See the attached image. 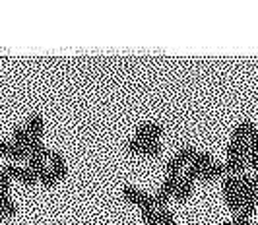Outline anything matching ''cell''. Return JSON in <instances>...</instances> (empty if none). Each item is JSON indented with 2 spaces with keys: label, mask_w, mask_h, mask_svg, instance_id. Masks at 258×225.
I'll return each instance as SVG.
<instances>
[{
  "label": "cell",
  "mask_w": 258,
  "mask_h": 225,
  "mask_svg": "<svg viewBox=\"0 0 258 225\" xmlns=\"http://www.w3.org/2000/svg\"><path fill=\"white\" fill-rule=\"evenodd\" d=\"M24 169H26V167H20L18 163H6V165H4V173L10 177V181H12V179L20 181V179H22V173H24Z\"/></svg>",
  "instance_id": "obj_17"
},
{
  "label": "cell",
  "mask_w": 258,
  "mask_h": 225,
  "mask_svg": "<svg viewBox=\"0 0 258 225\" xmlns=\"http://www.w3.org/2000/svg\"><path fill=\"white\" fill-rule=\"evenodd\" d=\"M256 225H258V221H256Z\"/></svg>",
  "instance_id": "obj_24"
},
{
  "label": "cell",
  "mask_w": 258,
  "mask_h": 225,
  "mask_svg": "<svg viewBox=\"0 0 258 225\" xmlns=\"http://www.w3.org/2000/svg\"><path fill=\"white\" fill-rule=\"evenodd\" d=\"M169 225H179V223H177V221H175V223H169Z\"/></svg>",
  "instance_id": "obj_23"
},
{
  "label": "cell",
  "mask_w": 258,
  "mask_h": 225,
  "mask_svg": "<svg viewBox=\"0 0 258 225\" xmlns=\"http://www.w3.org/2000/svg\"><path fill=\"white\" fill-rule=\"evenodd\" d=\"M12 142L16 144V146L24 147V149H27L29 147V142H31V134L27 132L26 126H14L12 130ZM29 152V149H27Z\"/></svg>",
  "instance_id": "obj_6"
},
{
  "label": "cell",
  "mask_w": 258,
  "mask_h": 225,
  "mask_svg": "<svg viewBox=\"0 0 258 225\" xmlns=\"http://www.w3.org/2000/svg\"><path fill=\"white\" fill-rule=\"evenodd\" d=\"M221 225H235V223H233V219H227V221H223Z\"/></svg>",
  "instance_id": "obj_21"
},
{
  "label": "cell",
  "mask_w": 258,
  "mask_h": 225,
  "mask_svg": "<svg viewBox=\"0 0 258 225\" xmlns=\"http://www.w3.org/2000/svg\"><path fill=\"white\" fill-rule=\"evenodd\" d=\"M163 132H165V128L159 122H142V124L136 126L134 136H150L154 140H159L163 136Z\"/></svg>",
  "instance_id": "obj_4"
},
{
  "label": "cell",
  "mask_w": 258,
  "mask_h": 225,
  "mask_svg": "<svg viewBox=\"0 0 258 225\" xmlns=\"http://www.w3.org/2000/svg\"><path fill=\"white\" fill-rule=\"evenodd\" d=\"M27 169H31L33 173L41 175V173L45 171V159L41 158V156L31 154V156H29V159H27Z\"/></svg>",
  "instance_id": "obj_14"
},
{
  "label": "cell",
  "mask_w": 258,
  "mask_h": 225,
  "mask_svg": "<svg viewBox=\"0 0 258 225\" xmlns=\"http://www.w3.org/2000/svg\"><path fill=\"white\" fill-rule=\"evenodd\" d=\"M212 163H214V159H212V154H210V152H198V154L194 156V161H192V165L200 167V169H206L208 165H212Z\"/></svg>",
  "instance_id": "obj_16"
},
{
  "label": "cell",
  "mask_w": 258,
  "mask_h": 225,
  "mask_svg": "<svg viewBox=\"0 0 258 225\" xmlns=\"http://www.w3.org/2000/svg\"><path fill=\"white\" fill-rule=\"evenodd\" d=\"M218 177H225V165L214 161L212 165H208L206 169H202L200 181H212V179H218Z\"/></svg>",
  "instance_id": "obj_7"
},
{
  "label": "cell",
  "mask_w": 258,
  "mask_h": 225,
  "mask_svg": "<svg viewBox=\"0 0 258 225\" xmlns=\"http://www.w3.org/2000/svg\"><path fill=\"white\" fill-rule=\"evenodd\" d=\"M120 194H122V198L126 200V202L136 204L140 210H152V208H155L154 194H148V192H144V190L136 188V186L124 185L122 186V190H120ZM155 210H157V208H155Z\"/></svg>",
  "instance_id": "obj_1"
},
{
  "label": "cell",
  "mask_w": 258,
  "mask_h": 225,
  "mask_svg": "<svg viewBox=\"0 0 258 225\" xmlns=\"http://www.w3.org/2000/svg\"><path fill=\"white\" fill-rule=\"evenodd\" d=\"M198 154V149L196 147H192V146H181L179 147V152L175 154V158L181 161L184 167H188L190 163L194 161V156Z\"/></svg>",
  "instance_id": "obj_10"
},
{
  "label": "cell",
  "mask_w": 258,
  "mask_h": 225,
  "mask_svg": "<svg viewBox=\"0 0 258 225\" xmlns=\"http://www.w3.org/2000/svg\"><path fill=\"white\" fill-rule=\"evenodd\" d=\"M26 128H27V132L31 134V138L41 140V138H43V132H45V119H43V115H41V113L29 115L26 120Z\"/></svg>",
  "instance_id": "obj_3"
},
{
  "label": "cell",
  "mask_w": 258,
  "mask_h": 225,
  "mask_svg": "<svg viewBox=\"0 0 258 225\" xmlns=\"http://www.w3.org/2000/svg\"><path fill=\"white\" fill-rule=\"evenodd\" d=\"M39 183L45 186V188H54L60 181L56 179V175H54L51 169H45V171L39 175Z\"/></svg>",
  "instance_id": "obj_12"
},
{
  "label": "cell",
  "mask_w": 258,
  "mask_h": 225,
  "mask_svg": "<svg viewBox=\"0 0 258 225\" xmlns=\"http://www.w3.org/2000/svg\"><path fill=\"white\" fill-rule=\"evenodd\" d=\"M194 192V183H188V181H184L181 175V185L177 188V192H175V202H179V204H184V202H188V198L192 196Z\"/></svg>",
  "instance_id": "obj_8"
},
{
  "label": "cell",
  "mask_w": 258,
  "mask_h": 225,
  "mask_svg": "<svg viewBox=\"0 0 258 225\" xmlns=\"http://www.w3.org/2000/svg\"><path fill=\"white\" fill-rule=\"evenodd\" d=\"M37 181H39V175L37 173H33L31 169H24V173H22V179H20V183L24 186H33V185H37Z\"/></svg>",
  "instance_id": "obj_18"
},
{
  "label": "cell",
  "mask_w": 258,
  "mask_h": 225,
  "mask_svg": "<svg viewBox=\"0 0 258 225\" xmlns=\"http://www.w3.org/2000/svg\"><path fill=\"white\" fill-rule=\"evenodd\" d=\"M181 185V175H165V181H163V185H161V192H165L169 194L171 198L175 196V192H177V188Z\"/></svg>",
  "instance_id": "obj_9"
},
{
  "label": "cell",
  "mask_w": 258,
  "mask_h": 225,
  "mask_svg": "<svg viewBox=\"0 0 258 225\" xmlns=\"http://www.w3.org/2000/svg\"><path fill=\"white\" fill-rule=\"evenodd\" d=\"M252 188H254V196L258 198V173H254L252 177Z\"/></svg>",
  "instance_id": "obj_19"
},
{
  "label": "cell",
  "mask_w": 258,
  "mask_h": 225,
  "mask_svg": "<svg viewBox=\"0 0 258 225\" xmlns=\"http://www.w3.org/2000/svg\"><path fill=\"white\" fill-rule=\"evenodd\" d=\"M0 156L10 158L14 161H27L29 159V152L24 147L16 146L12 140H2L0 142Z\"/></svg>",
  "instance_id": "obj_2"
},
{
  "label": "cell",
  "mask_w": 258,
  "mask_h": 225,
  "mask_svg": "<svg viewBox=\"0 0 258 225\" xmlns=\"http://www.w3.org/2000/svg\"><path fill=\"white\" fill-rule=\"evenodd\" d=\"M2 219H6V215H4V212L0 210V221H2Z\"/></svg>",
  "instance_id": "obj_22"
},
{
  "label": "cell",
  "mask_w": 258,
  "mask_h": 225,
  "mask_svg": "<svg viewBox=\"0 0 258 225\" xmlns=\"http://www.w3.org/2000/svg\"><path fill=\"white\" fill-rule=\"evenodd\" d=\"M0 210L4 212L6 217H14L18 213V208L10 198V194H0Z\"/></svg>",
  "instance_id": "obj_11"
},
{
  "label": "cell",
  "mask_w": 258,
  "mask_h": 225,
  "mask_svg": "<svg viewBox=\"0 0 258 225\" xmlns=\"http://www.w3.org/2000/svg\"><path fill=\"white\" fill-rule=\"evenodd\" d=\"M225 204H227V208L231 210L233 215L241 213V210H243V204H241V196H239V194H227V196H225Z\"/></svg>",
  "instance_id": "obj_15"
},
{
  "label": "cell",
  "mask_w": 258,
  "mask_h": 225,
  "mask_svg": "<svg viewBox=\"0 0 258 225\" xmlns=\"http://www.w3.org/2000/svg\"><path fill=\"white\" fill-rule=\"evenodd\" d=\"M248 165L254 169V173H258V158L256 159H250V161H248Z\"/></svg>",
  "instance_id": "obj_20"
},
{
  "label": "cell",
  "mask_w": 258,
  "mask_h": 225,
  "mask_svg": "<svg viewBox=\"0 0 258 225\" xmlns=\"http://www.w3.org/2000/svg\"><path fill=\"white\" fill-rule=\"evenodd\" d=\"M182 171H184V165L175 156L165 161V175H182Z\"/></svg>",
  "instance_id": "obj_13"
},
{
  "label": "cell",
  "mask_w": 258,
  "mask_h": 225,
  "mask_svg": "<svg viewBox=\"0 0 258 225\" xmlns=\"http://www.w3.org/2000/svg\"><path fill=\"white\" fill-rule=\"evenodd\" d=\"M49 163H51V171L56 175V179H58V181H64L66 177H68V167H66V161H64V158L60 156V152L51 149Z\"/></svg>",
  "instance_id": "obj_5"
}]
</instances>
